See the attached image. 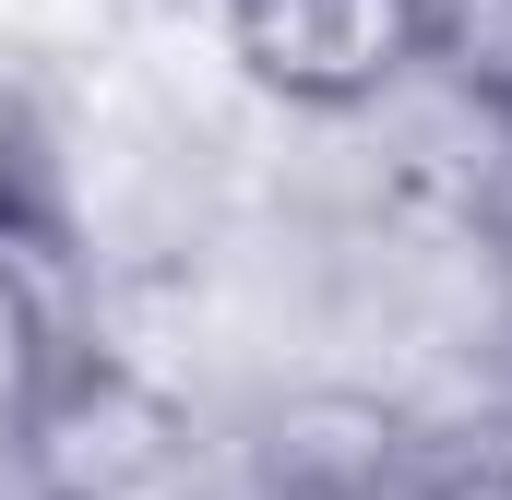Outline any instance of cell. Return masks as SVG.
<instances>
[{"instance_id":"obj_1","label":"cell","mask_w":512,"mask_h":500,"mask_svg":"<svg viewBox=\"0 0 512 500\" xmlns=\"http://www.w3.org/2000/svg\"><path fill=\"white\" fill-rule=\"evenodd\" d=\"M239 72H251L274 108H310V120H346L370 108L382 84H405L429 48H441V12L429 0H215Z\"/></svg>"},{"instance_id":"obj_2","label":"cell","mask_w":512,"mask_h":500,"mask_svg":"<svg viewBox=\"0 0 512 500\" xmlns=\"http://www.w3.org/2000/svg\"><path fill=\"white\" fill-rule=\"evenodd\" d=\"M417 500H512V417L441 429L429 465H417Z\"/></svg>"},{"instance_id":"obj_3","label":"cell","mask_w":512,"mask_h":500,"mask_svg":"<svg viewBox=\"0 0 512 500\" xmlns=\"http://www.w3.org/2000/svg\"><path fill=\"white\" fill-rule=\"evenodd\" d=\"M12 203H36V96L0 72V215Z\"/></svg>"}]
</instances>
